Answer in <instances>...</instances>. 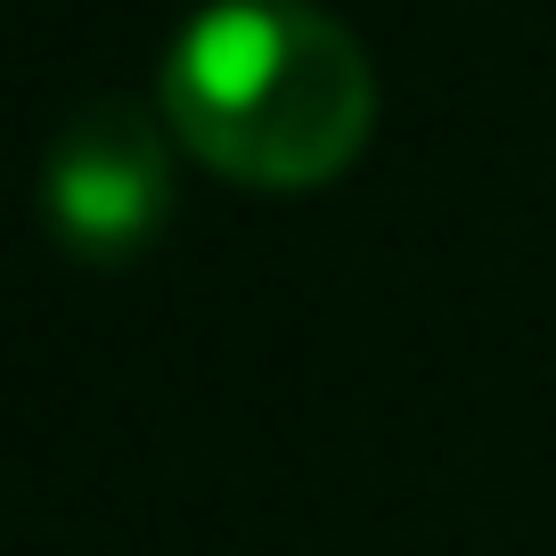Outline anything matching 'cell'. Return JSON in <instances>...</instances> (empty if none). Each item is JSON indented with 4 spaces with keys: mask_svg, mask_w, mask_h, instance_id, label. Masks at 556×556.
Segmentation results:
<instances>
[{
    "mask_svg": "<svg viewBox=\"0 0 556 556\" xmlns=\"http://www.w3.org/2000/svg\"><path fill=\"white\" fill-rule=\"evenodd\" d=\"M164 123L238 189H319L368 148L377 74L312 0H213L164 50Z\"/></svg>",
    "mask_w": 556,
    "mask_h": 556,
    "instance_id": "obj_1",
    "label": "cell"
},
{
    "mask_svg": "<svg viewBox=\"0 0 556 556\" xmlns=\"http://www.w3.org/2000/svg\"><path fill=\"white\" fill-rule=\"evenodd\" d=\"M173 213L164 123L131 99H90L41 156V222L83 262H139Z\"/></svg>",
    "mask_w": 556,
    "mask_h": 556,
    "instance_id": "obj_2",
    "label": "cell"
}]
</instances>
